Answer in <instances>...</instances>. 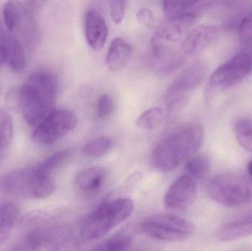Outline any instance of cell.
I'll return each mask as SVG.
<instances>
[{"label": "cell", "instance_id": "obj_24", "mask_svg": "<svg viewBox=\"0 0 252 251\" xmlns=\"http://www.w3.org/2000/svg\"><path fill=\"white\" fill-rule=\"evenodd\" d=\"M164 117V112L160 108H152L142 113L138 118L136 125L140 129H155L159 126Z\"/></svg>", "mask_w": 252, "mask_h": 251}, {"label": "cell", "instance_id": "obj_25", "mask_svg": "<svg viewBox=\"0 0 252 251\" xmlns=\"http://www.w3.org/2000/svg\"><path fill=\"white\" fill-rule=\"evenodd\" d=\"M235 133L239 144L252 153V119H239L235 124Z\"/></svg>", "mask_w": 252, "mask_h": 251}, {"label": "cell", "instance_id": "obj_12", "mask_svg": "<svg viewBox=\"0 0 252 251\" xmlns=\"http://www.w3.org/2000/svg\"><path fill=\"white\" fill-rule=\"evenodd\" d=\"M220 35L219 27L200 25L191 30L182 41L181 51L185 56H195L214 44Z\"/></svg>", "mask_w": 252, "mask_h": 251}, {"label": "cell", "instance_id": "obj_20", "mask_svg": "<svg viewBox=\"0 0 252 251\" xmlns=\"http://www.w3.org/2000/svg\"><path fill=\"white\" fill-rule=\"evenodd\" d=\"M106 177V172L103 168L99 167L87 168L77 175V185L84 191L94 192L102 187Z\"/></svg>", "mask_w": 252, "mask_h": 251}, {"label": "cell", "instance_id": "obj_35", "mask_svg": "<svg viewBox=\"0 0 252 251\" xmlns=\"http://www.w3.org/2000/svg\"><path fill=\"white\" fill-rule=\"evenodd\" d=\"M138 251V250H136V251Z\"/></svg>", "mask_w": 252, "mask_h": 251}, {"label": "cell", "instance_id": "obj_19", "mask_svg": "<svg viewBox=\"0 0 252 251\" xmlns=\"http://www.w3.org/2000/svg\"><path fill=\"white\" fill-rule=\"evenodd\" d=\"M6 62L15 73L23 72L26 66V56L22 42L11 32L8 34Z\"/></svg>", "mask_w": 252, "mask_h": 251}, {"label": "cell", "instance_id": "obj_10", "mask_svg": "<svg viewBox=\"0 0 252 251\" xmlns=\"http://www.w3.org/2000/svg\"><path fill=\"white\" fill-rule=\"evenodd\" d=\"M207 73V65L203 60H196L182 71L169 87L167 99L184 95L196 88L204 81Z\"/></svg>", "mask_w": 252, "mask_h": 251}, {"label": "cell", "instance_id": "obj_33", "mask_svg": "<svg viewBox=\"0 0 252 251\" xmlns=\"http://www.w3.org/2000/svg\"><path fill=\"white\" fill-rule=\"evenodd\" d=\"M90 251H112V250L111 249L109 242L106 241L100 246H97V247L94 248V249Z\"/></svg>", "mask_w": 252, "mask_h": 251}, {"label": "cell", "instance_id": "obj_5", "mask_svg": "<svg viewBox=\"0 0 252 251\" xmlns=\"http://www.w3.org/2000/svg\"><path fill=\"white\" fill-rule=\"evenodd\" d=\"M207 191L213 200L226 207H239L252 199L251 184L237 174L215 175L207 184Z\"/></svg>", "mask_w": 252, "mask_h": 251}, {"label": "cell", "instance_id": "obj_3", "mask_svg": "<svg viewBox=\"0 0 252 251\" xmlns=\"http://www.w3.org/2000/svg\"><path fill=\"white\" fill-rule=\"evenodd\" d=\"M0 188L7 194L27 199H43L56 189L53 177L41 172L36 166L7 172L0 178Z\"/></svg>", "mask_w": 252, "mask_h": 251}, {"label": "cell", "instance_id": "obj_29", "mask_svg": "<svg viewBox=\"0 0 252 251\" xmlns=\"http://www.w3.org/2000/svg\"><path fill=\"white\" fill-rule=\"evenodd\" d=\"M239 35L244 42L252 43V11L241 21L239 27Z\"/></svg>", "mask_w": 252, "mask_h": 251}, {"label": "cell", "instance_id": "obj_22", "mask_svg": "<svg viewBox=\"0 0 252 251\" xmlns=\"http://www.w3.org/2000/svg\"><path fill=\"white\" fill-rule=\"evenodd\" d=\"M113 147V141L108 137H101L87 142L83 147V153L92 158H100L107 154Z\"/></svg>", "mask_w": 252, "mask_h": 251}, {"label": "cell", "instance_id": "obj_11", "mask_svg": "<svg viewBox=\"0 0 252 251\" xmlns=\"http://www.w3.org/2000/svg\"><path fill=\"white\" fill-rule=\"evenodd\" d=\"M200 17L201 15L190 14L169 19L155 32L151 44L169 45L171 43L177 42L185 32L194 26Z\"/></svg>", "mask_w": 252, "mask_h": 251}, {"label": "cell", "instance_id": "obj_32", "mask_svg": "<svg viewBox=\"0 0 252 251\" xmlns=\"http://www.w3.org/2000/svg\"><path fill=\"white\" fill-rule=\"evenodd\" d=\"M136 19L139 23L145 25L147 28H151L154 26L155 22L154 13L152 10L147 7H142L139 9L136 13Z\"/></svg>", "mask_w": 252, "mask_h": 251}, {"label": "cell", "instance_id": "obj_27", "mask_svg": "<svg viewBox=\"0 0 252 251\" xmlns=\"http://www.w3.org/2000/svg\"><path fill=\"white\" fill-rule=\"evenodd\" d=\"M3 22L9 32L13 33L19 23L20 11L18 4L15 1H7L4 4L2 11Z\"/></svg>", "mask_w": 252, "mask_h": 251}, {"label": "cell", "instance_id": "obj_28", "mask_svg": "<svg viewBox=\"0 0 252 251\" xmlns=\"http://www.w3.org/2000/svg\"><path fill=\"white\" fill-rule=\"evenodd\" d=\"M113 100L108 94H102L96 105V116L98 119H103L109 117L113 113Z\"/></svg>", "mask_w": 252, "mask_h": 251}, {"label": "cell", "instance_id": "obj_8", "mask_svg": "<svg viewBox=\"0 0 252 251\" xmlns=\"http://www.w3.org/2000/svg\"><path fill=\"white\" fill-rule=\"evenodd\" d=\"M78 125L75 112L66 109H54L37 125L32 139L37 144L49 145L62 139Z\"/></svg>", "mask_w": 252, "mask_h": 251}, {"label": "cell", "instance_id": "obj_17", "mask_svg": "<svg viewBox=\"0 0 252 251\" xmlns=\"http://www.w3.org/2000/svg\"><path fill=\"white\" fill-rule=\"evenodd\" d=\"M252 236V213L228 223L218 231L217 238L223 243Z\"/></svg>", "mask_w": 252, "mask_h": 251}, {"label": "cell", "instance_id": "obj_7", "mask_svg": "<svg viewBox=\"0 0 252 251\" xmlns=\"http://www.w3.org/2000/svg\"><path fill=\"white\" fill-rule=\"evenodd\" d=\"M142 228L150 237L167 242L185 241L195 231L192 223L172 215L148 217L142 222Z\"/></svg>", "mask_w": 252, "mask_h": 251}, {"label": "cell", "instance_id": "obj_23", "mask_svg": "<svg viewBox=\"0 0 252 251\" xmlns=\"http://www.w3.org/2000/svg\"><path fill=\"white\" fill-rule=\"evenodd\" d=\"M210 162L206 156H196L187 162L185 169L188 176L193 179L204 178L210 170Z\"/></svg>", "mask_w": 252, "mask_h": 251}, {"label": "cell", "instance_id": "obj_26", "mask_svg": "<svg viewBox=\"0 0 252 251\" xmlns=\"http://www.w3.org/2000/svg\"><path fill=\"white\" fill-rule=\"evenodd\" d=\"M13 134V122L10 115L0 109V152L10 144Z\"/></svg>", "mask_w": 252, "mask_h": 251}, {"label": "cell", "instance_id": "obj_4", "mask_svg": "<svg viewBox=\"0 0 252 251\" xmlns=\"http://www.w3.org/2000/svg\"><path fill=\"white\" fill-rule=\"evenodd\" d=\"M133 203L127 198L106 202L89 215L80 229V240L84 243L106 236L131 215Z\"/></svg>", "mask_w": 252, "mask_h": 251}, {"label": "cell", "instance_id": "obj_2", "mask_svg": "<svg viewBox=\"0 0 252 251\" xmlns=\"http://www.w3.org/2000/svg\"><path fill=\"white\" fill-rule=\"evenodd\" d=\"M204 138V128L200 124L189 123L175 130L154 147L153 165L161 172L176 169L200 150Z\"/></svg>", "mask_w": 252, "mask_h": 251}, {"label": "cell", "instance_id": "obj_30", "mask_svg": "<svg viewBox=\"0 0 252 251\" xmlns=\"http://www.w3.org/2000/svg\"><path fill=\"white\" fill-rule=\"evenodd\" d=\"M126 1H110V13L112 20L117 25H119L124 20L125 16Z\"/></svg>", "mask_w": 252, "mask_h": 251}, {"label": "cell", "instance_id": "obj_13", "mask_svg": "<svg viewBox=\"0 0 252 251\" xmlns=\"http://www.w3.org/2000/svg\"><path fill=\"white\" fill-rule=\"evenodd\" d=\"M84 32L89 45L94 50L103 48L109 28L104 17L95 9H89L84 16Z\"/></svg>", "mask_w": 252, "mask_h": 251}, {"label": "cell", "instance_id": "obj_9", "mask_svg": "<svg viewBox=\"0 0 252 251\" xmlns=\"http://www.w3.org/2000/svg\"><path fill=\"white\" fill-rule=\"evenodd\" d=\"M197 195L195 180L188 175L176 179L164 195V205L173 210H183L189 207Z\"/></svg>", "mask_w": 252, "mask_h": 251}, {"label": "cell", "instance_id": "obj_1", "mask_svg": "<svg viewBox=\"0 0 252 251\" xmlns=\"http://www.w3.org/2000/svg\"><path fill=\"white\" fill-rule=\"evenodd\" d=\"M57 93V77L53 72L41 69L34 71L26 83L11 95L24 119L35 128L54 110Z\"/></svg>", "mask_w": 252, "mask_h": 251}, {"label": "cell", "instance_id": "obj_15", "mask_svg": "<svg viewBox=\"0 0 252 251\" xmlns=\"http://www.w3.org/2000/svg\"><path fill=\"white\" fill-rule=\"evenodd\" d=\"M133 48L129 43L121 37L114 38L106 55V64L111 72L122 70L131 59Z\"/></svg>", "mask_w": 252, "mask_h": 251}, {"label": "cell", "instance_id": "obj_18", "mask_svg": "<svg viewBox=\"0 0 252 251\" xmlns=\"http://www.w3.org/2000/svg\"><path fill=\"white\" fill-rule=\"evenodd\" d=\"M20 209L13 202L0 205V246H2L13 232L19 219Z\"/></svg>", "mask_w": 252, "mask_h": 251}, {"label": "cell", "instance_id": "obj_14", "mask_svg": "<svg viewBox=\"0 0 252 251\" xmlns=\"http://www.w3.org/2000/svg\"><path fill=\"white\" fill-rule=\"evenodd\" d=\"M154 55V67L161 75H168L179 69L185 61L182 51L173 50L170 45L151 44Z\"/></svg>", "mask_w": 252, "mask_h": 251}, {"label": "cell", "instance_id": "obj_34", "mask_svg": "<svg viewBox=\"0 0 252 251\" xmlns=\"http://www.w3.org/2000/svg\"><path fill=\"white\" fill-rule=\"evenodd\" d=\"M247 170H248V175L249 177H250V181L252 183V159L249 162Z\"/></svg>", "mask_w": 252, "mask_h": 251}, {"label": "cell", "instance_id": "obj_16", "mask_svg": "<svg viewBox=\"0 0 252 251\" xmlns=\"http://www.w3.org/2000/svg\"><path fill=\"white\" fill-rule=\"evenodd\" d=\"M210 1H164L163 10L166 17L175 19L186 15H201L213 5Z\"/></svg>", "mask_w": 252, "mask_h": 251}, {"label": "cell", "instance_id": "obj_21", "mask_svg": "<svg viewBox=\"0 0 252 251\" xmlns=\"http://www.w3.org/2000/svg\"><path fill=\"white\" fill-rule=\"evenodd\" d=\"M72 152L69 149L60 150L53 153L51 156L44 159L43 162L36 165L37 167L47 175L53 177L55 172L60 169L69 160Z\"/></svg>", "mask_w": 252, "mask_h": 251}, {"label": "cell", "instance_id": "obj_31", "mask_svg": "<svg viewBox=\"0 0 252 251\" xmlns=\"http://www.w3.org/2000/svg\"><path fill=\"white\" fill-rule=\"evenodd\" d=\"M9 32L0 19V68L6 63Z\"/></svg>", "mask_w": 252, "mask_h": 251}, {"label": "cell", "instance_id": "obj_6", "mask_svg": "<svg viewBox=\"0 0 252 251\" xmlns=\"http://www.w3.org/2000/svg\"><path fill=\"white\" fill-rule=\"evenodd\" d=\"M252 57L247 53H240L219 66L209 80L205 89L207 101L223 90L236 85L250 75Z\"/></svg>", "mask_w": 252, "mask_h": 251}]
</instances>
